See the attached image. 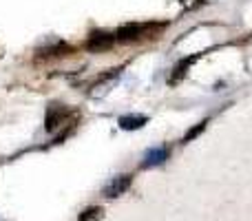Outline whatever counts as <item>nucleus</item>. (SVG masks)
Masks as SVG:
<instances>
[{"label":"nucleus","instance_id":"obj_1","mask_svg":"<svg viewBox=\"0 0 252 221\" xmlns=\"http://www.w3.org/2000/svg\"><path fill=\"white\" fill-rule=\"evenodd\" d=\"M128 188H130V175H120V177H115L113 182L104 188V195L109 197V199H115V197L124 195Z\"/></svg>","mask_w":252,"mask_h":221},{"label":"nucleus","instance_id":"obj_2","mask_svg":"<svg viewBox=\"0 0 252 221\" xmlns=\"http://www.w3.org/2000/svg\"><path fill=\"white\" fill-rule=\"evenodd\" d=\"M168 159V148L166 146H157V148H151L146 151L144 155V161H142V168H153V166H159Z\"/></svg>","mask_w":252,"mask_h":221},{"label":"nucleus","instance_id":"obj_3","mask_svg":"<svg viewBox=\"0 0 252 221\" xmlns=\"http://www.w3.org/2000/svg\"><path fill=\"white\" fill-rule=\"evenodd\" d=\"M115 42V35H109V33H91V38H89V49L91 51H97V49H106V47H111V44Z\"/></svg>","mask_w":252,"mask_h":221},{"label":"nucleus","instance_id":"obj_4","mask_svg":"<svg viewBox=\"0 0 252 221\" xmlns=\"http://www.w3.org/2000/svg\"><path fill=\"white\" fill-rule=\"evenodd\" d=\"M64 109H62V106H51V109H49V113H47V130H56L58 126L62 124V122H64Z\"/></svg>","mask_w":252,"mask_h":221},{"label":"nucleus","instance_id":"obj_5","mask_svg":"<svg viewBox=\"0 0 252 221\" xmlns=\"http://www.w3.org/2000/svg\"><path fill=\"white\" fill-rule=\"evenodd\" d=\"M146 122H148V117H144V115H124V117H120V126H122L124 130L142 128Z\"/></svg>","mask_w":252,"mask_h":221},{"label":"nucleus","instance_id":"obj_6","mask_svg":"<svg viewBox=\"0 0 252 221\" xmlns=\"http://www.w3.org/2000/svg\"><path fill=\"white\" fill-rule=\"evenodd\" d=\"M142 31H144L142 25H128V27H124V29H120L118 33H115V40H135Z\"/></svg>","mask_w":252,"mask_h":221},{"label":"nucleus","instance_id":"obj_7","mask_svg":"<svg viewBox=\"0 0 252 221\" xmlns=\"http://www.w3.org/2000/svg\"><path fill=\"white\" fill-rule=\"evenodd\" d=\"M102 219H104V210H102L100 206H89L78 217V221H102Z\"/></svg>","mask_w":252,"mask_h":221},{"label":"nucleus","instance_id":"obj_8","mask_svg":"<svg viewBox=\"0 0 252 221\" xmlns=\"http://www.w3.org/2000/svg\"><path fill=\"white\" fill-rule=\"evenodd\" d=\"M206 124H208V122H199V124H197V126H195V128H192V130H188V133H186V137H184V142H190L192 137H197V135H199L201 130L206 128Z\"/></svg>","mask_w":252,"mask_h":221}]
</instances>
